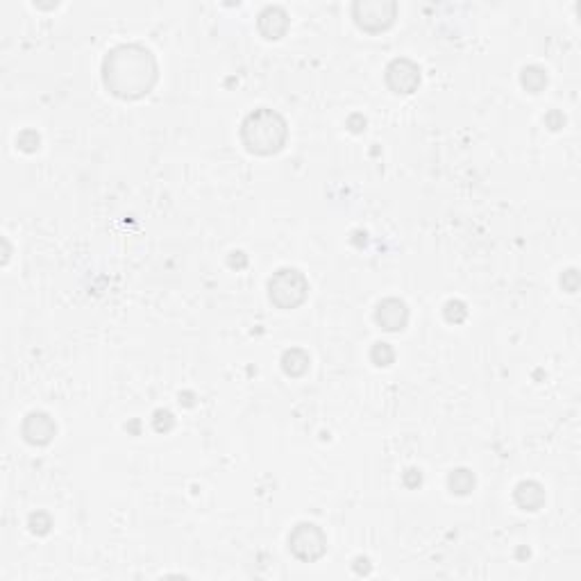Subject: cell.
<instances>
[{
	"instance_id": "2",
	"label": "cell",
	"mask_w": 581,
	"mask_h": 581,
	"mask_svg": "<svg viewBox=\"0 0 581 581\" xmlns=\"http://www.w3.org/2000/svg\"><path fill=\"white\" fill-rule=\"evenodd\" d=\"M289 139V125L284 116L275 109L259 107L250 111L241 123V141L245 150L259 155V157H270L277 155Z\"/></svg>"
},
{
	"instance_id": "19",
	"label": "cell",
	"mask_w": 581,
	"mask_h": 581,
	"mask_svg": "<svg viewBox=\"0 0 581 581\" xmlns=\"http://www.w3.org/2000/svg\"><path fill=\"white\" fill-rule=\"evenodd\" d=\"M561 287H563L565 293H577V289H579V273H577L575 268L565 270V273L561 275Z\"/></svg>"
},
{
	"instance_id": "7",
	"label": "cell",
	"mask_w": 581,
	"mask_h": 581,
	"mask_svg": "<svg viewBox=\"0 0 581 581\" xmlns=\"http://www.w3.org/2000/svg\"><path fill=\"white\" fill-rule=\"evenodd\" d=\"M21 434L30 445H34V448H43V445H48L55 438L57 425L46 411H32L26 416V420H23Z\"/></svg>"
},
{
	"instance_id": "9",
	"label": "cell",
	"mask_w": 581,
	"mask_h": 581,
	"mask_svg": "<svg viewBox=\"0 0 581 581\" xmlns=\"http://www.w3.org/2000/svg\"><path fill=\"white\" fill-rule=\"evenodd\" d=\"M289 26H291L289 11L282 5H268L259 11V16H257V30L268 41L282 39V36L287 34Z\"/></svg>"
},
{
	"instance_id": "3",
	"label": "cell",
	"mask_w": 581,
	"mask_h": 581,
	"mask_svg": "<svg viewBox=\"0 0 581 581\" xmlns=\"http://www.w3.org/2000/svg\"><path fill=\"white\" fill-rule=\"evenodd\" d=\"M309 295V282L298 268H279L268 279V298L277 309H298Z\"/></svg>"
},
{
	"instance_id": "21",
	"label": "cell",
	"mask_w": 581,
	"mask_h": 581,
	"mask_svg": "<svg viewBox=\"0 0 581 581\" xmlns=\"http://www.w3.org/2000/svg\"><path fill=\"white\" fill-rule=\"evenodd\" d=\"M545 125L552 130V132H556V130H561L563 125H565V116L561 114L559 109H552L550 114L545 116Z\"/></svg>"
},
{
	"instance_id": "8",
	"label": "cell",
	"mask_w": 581,
	"mask_h": 581,
	"mask_svg": "<svg viewBox=\"0 0 581 581\" xmlns=\"http://www.w3.org/2000/svg\"><path fill=\"white\" fill-rule=\"evenodd\" d=\"M375 323L384 331H402L409 325V307L400 298H384L375 309Z\"/></svg>"
},
{
	"instance_id": "22",
	"label": "cell",
	"mask_w": 581,
	"mask_h": 581,
	"mask_svg": "<svg viewBox=\"0 0 581 581\" xmlns=\"http://www.w3.org/2000/svg\"><path fill=\"white\" fill-rule=\"evenodd\" d=\"M227 264H230L232 268L241 270V268H245V266H248V257H245V254H243L241 250H237V252H232V254H230Z\"/></svg>"
},
{
	"instance_id": "20",
	"label": "cell",
	"mask_w": 581,
	"mask_h": 581,
	"mask_svg": "<svg viewBox=\"0 0 581 581\" xmlns=\"http://www.w3.org/2000/svg\"><path fill=\"white\" fill-rule=\"evenodd\" d=\"M402 479H404L406 488H418L420 484H423V471H418V468H409Z\"/></svg>"
},
{
	"instance_id": "1",
	"label": "cell",
	"mask_w": 581,
	"mask_h": 581,
	"mask_svg": "<svg viewBox=\"0 0 581 581\" xmlns=\"http://www.w3.org/2000/svg\"><path fill=\"white\" fill-rule=\"evenodd\" d=\"M159 80L157 57L141 43H120L103 59L105 89L120 101H139Z\"/></svg>"
},
{
	"instance_id": "12",
	"label": "cell",
	"mask_w": 581,
	"mask_h": 581,
	"mask_svg": "<svg viewBox=\"0 0 581 581\" xmlns=\"http://www.w3.org/2000/svg\"><path fill=\"white\" fill-rule=\"evenodd\" d=\"M475 484H477V479L468 468H456V471H452L448 477V488L452 495H461V498L471 495V493L475 490Z\"/></svg>"
},
{
	"instance_id": "24",
	"label": "cell",
	"mask_w": 581,
	"mask_h": 581,
	"mask_svg": "<svg viewBox=\"0 0 581 581\" xmlns=\"http://www.w3.org/2000/svg\"><path fill=\"white\" fill-rule=\"evenodd\" d=\"M354 570L359 572V575H368V572H370V563H368V559H361V556H359V559L354 561Z\"/></svg>"
},
{
	"instance_id": "11",
	"label": "cell",
	"mask_w": 581,
	"mask_h": 581,
	"mask_svg": "<svg viewBox=\"0 0 581 581\" xmlns=\"http://www.w3.org/2000/svg\"><path fill=\"white\" fill-rule=\"evenodd\" d=\"M312 366V356H309L302 348H291L282 354V370L289 377H302L309 373Z\"/></svg>"
},
{
	"instance_id": "14",
	"label": "cell",
	"mask_w": 581,
	"mask_h": 581,
	"mask_svg": "<svg viewBox=\"0 0 581 581\" xmlns=\"http://www.w3.org/2000/svg\"><path fill=\"white\" fill-rule=\"evenodd\" d=\"M370 361H373L377 368H386L395 361V350L391 348V343L377 341L373 348H370Z\"/></svg>"
},
{
	"instance_id": "17",
	"label": "cell",
	"mask_w": 581,
	"mask_h": 581,
	"mask_svg": "<svg viewBox=\"0 0 581 581\" xmlns=\"http://www.w3.org/2000/svg\"><path fill=\"white\" fill-rule=\"evenodd\" d=\"M39 145H41V137H39V132H36V130H23L16 137V148L23 153H28V155L39 150Z\"/></svg>"
},
{
	"instance_id": "4",
	"label": "cell",
	"mask_w": 581,
	"mask_h": 581,
	"mask_svg": "<svg viewBox=\"0 0 581 581\" xmlns=\"http://www.w3.org/2000/svg\"><path fill=\"white\" fill-rule=\"evenodd\" d=\"M395 16H398V5L393 0H356L352 5V19L356 28L368 34H379L389 30Z\"/></svg>"
},
{
	"instance_id": "18",
	"label": "cell",
	"mask_w": 581,
	"mask_h": 581,
	"mask_svg": "<svg viewBox=\"0 0 581 581\" xmlns=\"http://www.w3.org/2000/svg\"><path fill=\"white\" fill-rule=\"evenodd\" d=\"M153 427L159 434H166L173 427H175V416H173L168 409H157L155 416H153Z\"/></svg>"
},
{
	"instance_id": "16",
	"label": "cell",
	"mask_w": 581,
	"mask_h": 581,
	"mask_svg": "<svg viewBox=\"0 0 581 581\" xmlns=\"http://www.w3.org/2000/svg\"><path fill=\"white\" fill-rule=\"evenodd\" d=\"M28 527H30L32 534L46 536L48 531H51V527H53V518H51V513H46V511H34L28 518Z\"/></svg>"
},
{
	"instance_id": "23",
	"label": "cell",
	"mask_w": 581,
	"mask_h": 581,
	"mask_svg": "<svg viewBox=\"0 0 581 581\" xmlns=\"http://www.w3.org/2000/svg\"><path fill=\"white\" fill-rule=\"evenodd\" d=\"M345 125L350 128V132H364V130H366V118H364L361 114H352V116L348 118V123H345Z\"/></svg>"
},
{
	"instance_id": "15",
	"label": "cell",
	"mask_w": 581,
	"mask_h": 581,
	"mask_svg": "<svg viewBox=\"0 0 581 581\" xmlns=\"http://www.w3.org/2000/svg\"><path fill=\"white\" fill-rule=\"evenodd\" d=\"M443 318L448 320L450 325H461L468 318V307L463 300H448L443 304Z\"/></svg>"
},
{
	"instance_id": "5",
	"label": "cell",
	"mask_w": 581,
	"mask_h": 581,
	"mask_svg": "<svg viewBox=\"0 0 581 581\" xmlns=\"http://www.w3.org/2000/svg\"><path fill=\"white\" fill-rule=\"evenodd\" d=\"M289 550L298 561L316 563L327 552V536L314 523H298L289 534Z\"/></svg>"
},
{
	"instance_id": "13",
	"label": "cell",
	"mask_w": 581,
	"mask_h": 581,
	"mask_svg": "<svg viewBox=\"0 0 581 581\" xmlns=\"http://www.w3.org/2000/svg\"><path fill=\"white\" fill-rule=\"evenodd\" d=\"M520 84L525 86L529 93H540L547 86V73H545V68H540L536 64L525 66L520 71Z\"/></svg>"
},
{
	"instance_id": "6",
	"label": "cell",
	"mask_w": 581,
	"mask_h": 581,
	"mask_svg": "<svg viewBox=\"0 0 581 581\" xmlns=\"http://www.w3.org/2000/svg\"><path fill=\"white\" fill-rule=\"evenodd\" d=\"M384 80L393 93L409 96V93L418 91V86H420V66L406 57H398L386 66Z\"/></svg>"
},
{
	"instance_id": "10",
	"label": "cell",
	"mask_w": 581,
	"mask_h": 581,
	"mask_svg": "<svg viewBox=\"0 0 581 581\" xmlns=\"http://www.w3.org/2000/svg\"><path fill=\"white\" fill-rule=\"evenodd\" d=\"M513 500L523 511H538L545 504V488L534 479H525L513 488Z\"/></svg>"
}]
</instances>
